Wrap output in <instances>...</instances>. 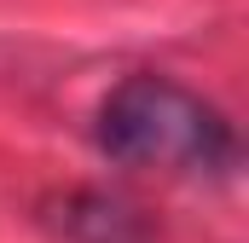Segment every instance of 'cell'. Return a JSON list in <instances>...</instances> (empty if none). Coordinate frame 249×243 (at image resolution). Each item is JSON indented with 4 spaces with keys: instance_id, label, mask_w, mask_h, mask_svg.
<instances>
[{
    "instance_id": "2",
    "label": "cell",
    "mask_w": 249,
    "mask_h": 243,
    "mask_svg": "<svg viewBox=\"0 0 249 243\" xmlns=\"http://www.w3.org/2000/svg\"><path fill=\"white\" fill-rule=\"evenodd\" d=\"M58 226L75 243H145L133 208L116 203V197H99V191H75V197H64V220H58Z\"/></svg>"
},
{
    "instance_id": "1",
    "label": "cell",
    "mask_w": 249,
    "mask_h": 243,
    "mask_svg": "<svg viewBox=\"0 0 249 243\" xmlns=\"http://www.w3.org/2000/svg\"><path fill=\"white\" fill-rule=\"evenodd\" d=\"M93 145L122 168H168V174H232L238 133L209 99H197L174 75L139 69L122 75L93 122Z\"/></svg>"
}]
</instances>
